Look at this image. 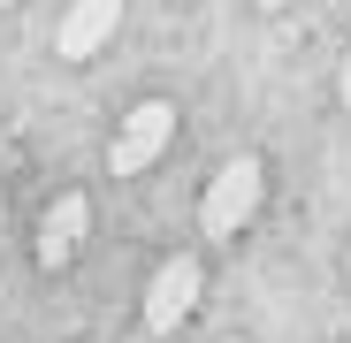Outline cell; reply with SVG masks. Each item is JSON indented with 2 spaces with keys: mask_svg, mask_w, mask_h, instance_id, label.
Instances as JSON below:
<instances>
[{
  "mask_svg": "<svg viewBox=\"0 0 351 343\" xmlns=\"http://www.w3.org/2000/svg\"><path fill=\"white\" fill-rule=\"evenodd\" d=\"M260 176H267V168H260L252 153H237V160H229L221 176L206 183V206H199L206 237H237V229L252 221V206H260Z\"/></svg>",
  "mask_w": 351,
  "mask_h": 343,
  "instance_id": "6da1fadb",
  "label": "cell"
},
{
  "mask_svg": "<svg viewBox=\"0 0 351 343\" xmlns=\"http://www.w3.org/2000/svg\"><path fill=\"white\" fill-rule=\"evenodd\" d=\"M176 138V107L168 99H145L123 114V130H114V176H138V168H153Z\"/></svg>",
  "mask_w": 351,
  "mask_h": 343,
  "instance_id": "7a4b0ae2",
  "label": "cell"
},
{
  "mask_svg": "<svg viewBox=\"0 0 351 343\" xmlns=\"http://www.w3.org/2000/svg\"><path fill=\"white\" fill-rule=\"evenodd\" d=\"M191 305H199V259L176 252V259H160L153 282H145V328L168 335L176 320H191Z\"/></svg>",
  "mask_w": 351,
  "mask_h": 343,
  "instance_id": "3957f363",
  "label": "cell"
},
{
  "mask_svg": "<svg viewBox=\"0 0 351 343\" xmlns=\"http://www.w3.org/2000/svg\"><path fill=\"white\" fill-rule=\"evenodd\" d=\"M84 221H92V206L69 191V199H53V214L38 221V267H69L77 259V244H84Z\"/></svg>",
  "mask_w": 351,
  "mask_h": 343,
  "instance_id": "277c9868",
  "label": "cell"
},
{
  "mask_svg": "<svg viewBox=\"0 0 351 343\" xmlns=\"http://www.w3.org/2000/svg\"><path fill=\"white\" fill-rule=\"evenodd\" d=\"M114 23H123V0H77L69 23H62V53H69V62L99 53V46L114 38Z\"/></svg>",
  "mask_w": 351,
  "mask_h": 343,
  "instance_id": "5b68a950",
  "label": "cell"
},
{
  "mask_svg": "<svg viewBox=\"0 0 351 343\" xmlns=\"http://www.w3.org/2000/svg\"><path fill=\"white\" fill-rule=\"evenodd\" d=\"M336 92H343V107H351V53H343V77H336Z\"/></svg>",
  "mask_w": 351,
  "mask_h": 343,
  "instance_id": "8992f818",
  "label": "cell"
},
{
  "mask_svg": "<svg viewBox=\"0 0 351 343\" xmlns=\"http://www.w3.org/2000/svg\"><path fill=\"white\" fill-rule=\"evenodd\" d=\"M260 8H290V0H260Z\"/></svg>",
  "mask_w": 351,
  "mask_h": 343,
  "instance_id": "52a82bcc",
  "label": "cell"
}]
</instances>
